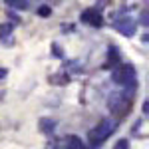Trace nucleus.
<instances>
[{
	"instance_id": "nucleus-1",
	"label": "nucleus",
	"mask_w": 149,
	"mask_h": 149,
	"mask_svg": "<svg viewBox=\"0 0 149 149\" xmlns=\"http://www.w3.org/2000/svg\"><path fill=\"white\" fill-rule=\"evenodd\" d=\"M115 129H117V121L109 119V117L102 119V121L93 127V129H90V135H88V137H90V147L97 149L100 145H103L107 139L113 135Z\"/></svg>"
},
{
	"instance_id": "nucleus-2",
	"label": "nucleus",
	"mask_w": 149,
	"mask_h": 149,
	"mask_svg": "<svg viewBox=\"0 0 149 149\" xmlns=\"http://www.w3.org/2000/svg\"><path fill=\"white\" fill-rule=\"evenodd\" d=\"M111 80L119 86H135V68L131 64H119L111 72Z\"/></svg>"
},
{
	"instance_id": "nucleus-3",
	"label": "nucleus",
	"mask_w": 149,
	"mask_h": 149,
	"mask_svg": "<svg viewBox=\"0 0 149 149\" xmlns=\"http://www.w3.org/2000/svg\"><path fill=\"white\" fill-rule=\"evenodd\" d=\"M107 107H109V111L113 115H123L127 111V107H129V97L121 95V93H113L109 97V102H107Z\"/></svg>"
},
{
	"instance_id": "nucleus-4",
	"label": "nucleus",
	"mask_w": 149,
	"mask_h": 149,
	"mask_svg": "<svg viewBox=\"0 0 149 149\" xmlns=\"http://www.w3.org/2000/svg\"><path fill=\"white\" fill-rule=\"evenodd\" d=\"M81 22L88 24V26H95V28H100V26L103 24V18H102V14H100L97 10L88 8V10L81 12Z\"/></svg>"
},
{
	"instance_id": "nucleus-5",
	"label": "nucleus",
	"mask_w": 149,
	"mask_h": 149,
	"mask_svg": "<svg viewBox=\"0 0 149 149\" xmlns=\"http://www.w3.org/2000/svg\"><path fill=\"white\" fill-rule=\"evenodd\" d=\"M113 28L123 36H133L135 34V22H133L131 18H121V20L113 22Z\"/></svg>"
},
{
	"instance_id": "nucleus-6",
	"label": "nucleus",
	"mask_w": 149,
	"mask_h": 149,
	"mask_svg": "<svg viewBox=\"0 0 149 149\" xmlns=\"http://www.w3.org/2000/svg\"><path fill=\"white\" fill-rule=\"evenodd\" d=\"M107 64L109 66H115V64H119V50L115 46L109 48V52H107Z\"/></svg>"
},
{
	"instance_id": "nucleus-7",
	"label": "nucleus",
	"mask_w": 149,
	"mask_h": 149,
	"mask_svg": "<svg viewBox=\"0 0 149 149\" xmlns=\"http://www.w3.org/2000/svg\"><path fill=\"white\" fill-rule=\"evenodd\" d=\"M68 149H86L84 147V141L76 135H70L68 137Z\"/></svg>"
},
{
	"instance_id": "nucleus-8",
	"label": "nucleus",
	"mask_w": 149,
	"mask_h": 149,
	"mask_svg": "<svg viewBox=\"0 0 149 149\" xmlns=\"http://www.w3.org/2000/svg\"><path fill=\"white\" fill-rule=\"evenodd\" d=\"M54 127H56V121H54V119H42V121H40V129H42L44 133H52Z\"/></svg>"
},
{
	"instance_id": "nucleus-9",
	"label": "nucleus",
	"mask_w": 149,
	"mask_h": 149,
	"mask_svg": "<svg viewBox=\"0 0 149 149\" xmlns=\"http://www.w3.org/2000/svg\"><path fill=\"white\" fill-rule=\"evenodd\" d=\"M8 6L12 8H18V10H24V8H28V0H4Z\"/></svg>"
},
{
	"instance_id": "nucleus-10",
	"label": "nucleus",
	"mask_w": 149,
	"mask_h": 149,
	"mask_svg": "<svg viewBox=\"0 0 149 149\" xmlns=\"http://www.w3.org/2000/svg\"><path fill=\"white\" fill-rule=\"evenodd\" d=\"M12 28H14V24H12V22L0 24V38H8V34L12 32Z\"/></svg>"
},
{
	"instance_id": "nucleus-11",
	"label": "nucleus",
	"mask_w": 149,
	"mask_h": 149,
	"mask_svg": "<svg viewBox=\"0 0 149 149\" xmlns=\"http://www.w3.org/2000/svg\"><path fill=\"white\" fill-rule=\"evenodd\" d=\"M113 149H129V141H127V139H119L113 145Z\"/></svg>"
},
{
	"instance_id": "nucleus-12",
	"label": "nucleus",
	"mask_w": 149,
	"mask_h": 149,
	"mask_svg": "<svg viewBox=\"0 0 149 149\" xmlns=\"http://www.w3.org/2000/svg\"><path fill=\"white\" fill-rule=\"evenodd\" d=\"M52 14V8L50 6H40L38 8V16H50Z\"/></svg>"
},
{
	"instance_id": "nucleus-13",
	"label": "nucleus",
	"mask_w": 149,
	"mask_h": 149,
	"mask_svg": "<svg viewBox=\"0 0 149 149\" xmlns=\"http://www.w3.org/2000/svg\"><path fill=\"white\" fill-rule=\"evenodd\" d=\"M147 111H149V103L145 102V103H143V113H147Z\"/></svg>"
},
{
	"instance_id": "nucleus-14",
	"label": "nucleus",
	"mask_w": 149,
	"mask_h": 149,
	"mask_svg": "<svg viewBox=\"0 0 149 149\" xmlns=\"http://www.w3.org/2000/svg\"><path fill=\"white\" fill-rule=\"evenodd\" d=\"M4 76H6V72H4V70H0V80H2Z\"/></svg>"
}]
</instances>
